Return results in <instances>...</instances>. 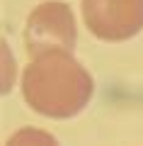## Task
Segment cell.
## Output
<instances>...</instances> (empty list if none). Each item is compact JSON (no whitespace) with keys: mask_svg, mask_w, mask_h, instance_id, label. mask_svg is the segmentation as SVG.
<instances>
[{"mask_svg":"<svg viewBox=\"0 0 143 146\" xmlns=\"http://www.w3.org/2000/svg\"><path fill=\"white\" fill-rule=\"evenodd\" d=\"M82 20L102 42H126L143 29V0H82Z\"/></svg>","mask_w":143,"mask_h":146,"instance_id":"3957f363","label":"cell"},{"mask_svg":"<svg viewBox=\"0 0 143 146\" xmlns=\"http://www.w3.org/2000/svg\"><path fill=\"white\" fill-rule=\"evenodd\" d=\"M75 36V17L61 0L41 3L27 17L24 44L32 56L46 51H73Z\"/></svg>","mask_w":143,"mask_h":146,"instance_id":"7a4b0ae2","label":"cell"},{"mask_svg":"<svg viewBox=\"0 0 143 146\" xmlns=\"http://www.w3.org/2000/svg\"><path fill=\"white\" fill-rule=\"evenodd\" d=\"M5 146H58L56 136H51L44 129H34V127H22L7 139Z\"/></svg>","mask_w":143,"mask_h":146,"instance_id":"277c9868","label":"cell"},{"mask_svg":"<svg viewBox=\"0 0 143 146\" xmlns=\"http://www.w3.org/2000/svg\"><path fill=\"white\" fill-rule=\"evenodd\" d=\"M95 83L71 51H46L29 61L22 76V95L34 112L68 119L85 110Z\"/></svg>","mask_w":143,"mask_h":146,"instance_id":"6da1fadb","label":"cell"}]
</instances>
